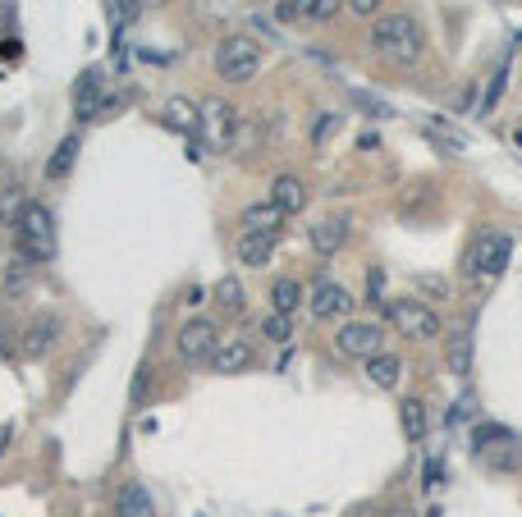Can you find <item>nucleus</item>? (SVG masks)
<instances>
[{"instance_id": "nucleus-1", "label": "nucleus", "mask_w": 522, "mask_h": 517, "mask_svg": "<svg viewBox=\"0 0 522 517\" xmlns=\"http://www.w3.org/2000/svg\"><path fill=\"white\" fill-rule=\"evenodd\" d=\"M371 46H376L385 60H394V65H417L426 51V33L413 14L399 10V14H385V19L371 23Z\"/></svg>"}, {"instance_id": "nucleus-2", "label": "nucleus", "mask_w": 522, "mask_h": 517, "mask_svg": "<svg viewBox=\"0 0 522 517\" xmlns=\"http://www.w3.org/2000/svg\"><path fill=\"white\" fill-rule=\"evenodd\" d=\"M14 252H19L28 266H42V261L55 257V216H51V206L23 202L19 225H14Z\"/></svg>"}, {"instance_id": "nucleus-3", "label": "nucleus", "mask_w": 522, "mask_h": 517, "mask_svg": "<svg viewBox=\"0 0 522 517\" xmlns=\"http://www.w3.org/2000/svg\"><path fill=\"white\" fill-rule=\"evenodd\" d=\"M234 133H239V110L229 106L225 97H207L197 106V142L211 151L234 147Z\"/></svg>"}, {"instance_id": "nucleus-4", "label": "nucleus", "mask_w": 522, "mask_h": 517, "mask_svg": "<svg viewBox=\"0 0 522 517\" xmlns=\"http://www.w3.org/2000/svg\"><path fill=\"white\" fill-rule=\"evenodd\" d=\"M257 69H261V46L252 37L234 33L216 46V74L225 83H248V78H257Z\"/></svg>"}, {"instance_id": "nucleus-5", "label": "nucleus", "mask_w": 522, "mask_h": 517, "mask_svg": "<svg viewBox=\"0 0 522 517\" xmlns=\"http://www.w3.org/2000/svg\"><path fill=\"white\" fill-rule=\"evenodd\" d=\"M509 257H513V238L504 234V229H481V234L472 238V248H468V270L472 275L495 280V275H504Z\"/></svg>"}, {"instance_id": "nucleus-6", "label": "nucleus", "mask_w": 522, "mask_h": 517, "mask_svg": "<svg viewBox=\"0 0 522 517\" xmlns=\"http://www.w3.org/2000/svg\"><path fill=\"white\" fill-rule=\"evenodd\" d=\"M385 316H390L394 330L408 334V339H440V334H445V321H440V316H435L426 302H417V298L390 302V307H385Z\"/></svg>"}, {"instance_id": "nucleus-7", "label": "nucleus", "mask_w": 522, "mask_h": 517, "mask_svg": "<svg viewBox=\"0 0 522 517\" xmlns=\"http://www.w3.org/2000/svg\"><path fill=\"white\" fill-rule=\"evenodd\" d=\"M216 344H220V330L207 321V316H193V321H184V325H179V334H174V348H179V357H184L188 367L211 362Z\"/></svg>"}, {"instance_id": "nucleus-8", "label": "nucleus", "mask_w": 522, "mask_h": 517, "mask_svg": "<svg viewBox=\"0 0 522 517\" xmlns=\"http://www.w3.org/2000/svg\"><path fill=\"white\" fill-rule=\"evenodd\" d=\"M335 348L344 357H358V362H367V357L385 353V330L376 321H344L335 334Z\"/></svg>"}, {"instance_id": "nucleus-9", "label": "nucleus", "mask_w": 522, "mask_h": 517, "mask_svg": "<svg viewBox=\"0 0 522 517\" xmlns=\"http://www.w3.org/2000/svg\"><path fill=\"white\" fill-rule=\"evenodd\" d=\"M307 307H312L316 321H339V316L353 312V293L335 280H316L312 293H307Z\"/></svg>"}, {"instance_id": "nucleus-10", "label": "nucleus", "mask_w": 522, "mask_h": 517, "mask_svg": "<svg viewBox=\"0 0 522 517\" xmlns=\"http://www.w3.org/2000/svg\"><path fill=\"white\" fill-rule=\"evenodd\" d=\"M110 106H115V97L101 92V74L97 69H87V74L78 78V87H74V115L78 119H97L101 110H110Z\"/></svg>"}, {"instance_id": "nucleus-11", "label": "nucleus", "mask_w": 522, "mask_h": 517, "mask_svg": "<svg viewBox=\"0 0 522 517\" xmlns=\"http://www.w3.org/2000/svg\"><path fill=\"white\" fill-rule=\"evenodd\" d=\"M55 339H60V316L42 312V316H33V321H28L19 348H23V357H46L55 348Z\"/></svg>"}, {"instance_id": "nucleus-12", "label": "nucleus", "mask_w": 522, "mask_h": 517, "mask_svg": "<svg viewBox=\"0 0 522 517\" xmlns=\"http://www.w3.org/2000/svg\"><path fill=\"white\" fill-rule=\"evenodd\" d=\"M266 202L280 206L284 216H298V211H307V184L298 179V174H275L271 197H266Z\"/></svg>"}, {"instance_id": "nucleus-13", "label": "nucleus", "mask_w": 522, "mask_h": 517, "mask_svg": "<svg viewBox=\"0 0 522 517\" xmlns=\"http://www.w3.org/2000/svg\"><path fill=\"white\" fill-rule=\"evenodd\" d=\"M252 367V344L248 339H220L216 353H211V371L220 376H239V371Z\"/></svg>"}, {"instance_id": "nucleus-14", "label": "nucleus", "mask_w": 522, "mask_h": 517, "mask_svg": "<svg viewBox=\"0 0 522 517\" xmlns=\"http://www.w3.org/2000/svg\"><path fill=\"white\" fill-rule=\"evenodd\" d=\"M275 243H280V234H252V229H243L239 243H234V257H239L243 266L261 270L266 261L275 257Z\"/></svg>"}, {"instance_id": "nucleus-15", "label": "nucleus", "mask_w": 522, "mask_h": 517, "mask_svg": "<svg viewBox=\"0 0 522 517\" xmlns=\"http://www.w3.org/2000/svg\"><path fill=\"white\" fill-rule=\"evenodd\" d=\"M330 14H335V0H275V19L280 23H294V19L326 23Z\"/></svg>"}, {"instance_id": "nucleus-16", "label": "nucleus", "mask_w": 522, "mask_h": 517, "mask_svg": "<svg viewBox=\"0 0 522 517\" xmlns=\"http://www.w3.org/2000/svg\"><path fill=\"white\" fill-rule=\"evenodd\" d=\"M307 238H312V248L321 252V257H335V252L344 248V238H348V216H326V220H316V225L307 229Z\"/></svg>"}, {"instance_id": "nucleus-17", "label": "nucleus", "mask_w": 522, "mask_h": 517, "mask_svg": "<svg viewBox=\"0 0 522 517\" xmlns=\"http://www.w3.org/2000/svg\"><path fill=\"white\" fill-rule=\"evenodd\" d=\"M161 119H165V129L184 133V138H197V106L188 97H170V101H165Z\"/></svg>"}, {"instance_id": "nucleus-18", "label": "nucleus", "mask_w": 522, "mask_h": 517, "mask_svg": "<svg viewBox=\"0 0 522 517\" xmlns=\"http://www.w3.org/2000/svg\"><path fill=\"white\" fill-rule=\"evenodd\" d=\"M115 517H156V504H152V495H147V485L142 481L124 485L120 499H115Z\"/></svg>"}, {"instance_id": "nucleus-19", "label": "nucleus", "mask_w": 522, "mask_h": 517, "mask_svg": "<svg viewBox=\"0 0 522 517\" xmlns=\"http://www.w3.org/2000/svg\"><path fill=\"white\" fill-rule=\"evenodd\" d=\"M78 151H83V138H78V133H65L60 147L51 151V161H46V179H69V170L78 165Z\"/></svg>"}, {"instance_id": "nucleus-20", "label": "nucleus", "mask_w": 522, "mask_h": 517, "mask_svg": "<svg viewBox=\"0 0 522 517\" xmlns=\"http://www.w3.org/2000/svg\"><path fill=\"white\" fill-rule=\"evenodd\" d=\"M284 211L280 206H271V202H252L248 211H243V229H252V234H280V225H284Z\"/></svg>"}, {"instance_id": "nucleus-21", "label": "nucleus", "mask_w": 522, "mask_h": 517, "mask_svg": "<svg viewBox=\"0 0 522 517\" xmlns=\"http://www.w3.org/2000/svg\"><path fill=\"white\" fill-rule=\"evenodd\" d=\"M362 367H367V380L376 389H394L403 380V362L394 353H376V357H367Z\"/></svg>"}, {"instance_id": "nucleus-22", "label": "nucleus", "mask_w": 522, "mask_h": 517, "mask_svg": "<svg viewBox=\"0 0 522 517\" xmlns=\"http://www.w3.org/2000/svg\"><path fill=\"white\" fill-rule=\"evenodd\" d=\"M298 307H303V284L289 280V275H284V280H275V284H271V312L294 316Z\"/></svg>"}, {"instance_id": "nucleus-23", "label": "nucleus", "mask_w": 522, "mask_h": 517, "mask_svg": "<svg viewBox=\"0 0 522 517\" xmlns=\"http://www.w3.org/2000/svg\"><path fill=\"white\" fill-rule=\"evenodd\" d=\"M445 367L454 371V376H468V367H472V334H449L445 339Z\"/></svg>"}, {"instance_id": "nucleus-24", "label": "nucleus", "mask_w": 522, "mask_h": 517, "mask_svg": "<svg viewBox=\"0 0 522 517\" xmlns=\"http://www.w3.org/2000/svg\"><path fill=\"white\" fill-rule=\"evenodd\" d=\"M399 421H403V435H408L413 444L426 440V426H431V421H426V403L422 399H403L399 403Z\"/></svg>"}, {"instance_id": "nucleus-25", "label": "nucleus", "mask_w": 522, "mask_h": 517, "mask_svg": "<svg viewBox=\"0 0 522 517\" xmlns=\"http://www.w3.org/2000/svg\"><path fill=\"white\" fill-rule=\"evenodd\" d=\"M211 293H216V302L225 307V312H243V302H248V298H243V284L234 280V275L216 280V289H211Z\"/></svg>"}, {"instance_id": "nucleus-26", "label": "nucleus", "mask_w": 522, "mask_h": 517, "mask_svg": "<svg viewBox=\"0 0 522 517\" xmlns=\"http://www.w3.org/2000/svg\"><path fill=\"white\" fill-rule=\"evenodd\" d=\"M513 435H509V426H500V421H481L477 431H472V444H477L481 453L486 449H495V444H509Z\"/></svg>"}, {"instance_id": "nucleus-27", "label": "nucleus", "mask_w": 522, "mask_h": 517, "mask_svg": "<svg viewBox=\"0 0 522 517\" xmlns=\"http://www.w3.org/2000/svg\"><path fill=\"white\" fill-rule=\"evenodd\" d=\"M261 334H266L271 344H289V339H294V325H289V316L271 312L266 321H261Z\"/></svg>"}, {"instance_id": "nucleus-28", "label": "nucleus", "mask_w": 522, "mask_h": 517, "mask_svg": "<svg viewBox=\"0 0 522 517\" xmlns=\"http://www.w3.org/2000/svg\"><path fill=\"white\" fill-rule=\"evenodd\" d=\"M23 280H28V261H10V266H5V270H0V293H10V289H19V284Z\"/></svg>"}, {"instance_id": "nucleus-29", "label": "nucleus", "mask_w": 522, "mask_h": 517, "mask_svg": "<svg viewBox=\"0 0 522 517\" xmlns=\"http://www.w3.org/2000/svg\"><path fill=\"white\" fill-rule=\"evenodd\" d=\"M19 211H23L19 188H10V193L0 197V225H5V229H14V225H19Z\"/></svg>"}, {"instance_id": "nucleus-30", "label": "nucleus", "mask_w": 522, "mask_h": 517, "mask_svg": "<svg viewBox=\"0 0 522 517\" xmlns=\"http://www.w3.org/2000/svg\"><path fill=\"white\" fill-rule=\"evenodd\" d=\"M147 385H152V367L142 362V367L133 371V385H129V403H133V408H138V403L147 399Z\"/></svg>"}, {"instance_id": "nucleus-31", "label": "nucleus", "mask_w": 522, "mask_h": 517, "mask_svg": "<svg viewBox=\"0 0 522 517\" xmlns=\"http://www.w3.org/2000/svg\"><path fill=\"white\" fill-rule=\"evenodd\" d=\"M335 129H339V115H330V110H326V115H316V124H312V142L321 147V142H326Z\"/></svg>"}, {"instance_id": "nucleus-32", "label": "nucleus", "mask_w": 522, "mask_h": 517, "mask_svg": "<svg viewBox=\"0 0 522 517\" xmlns=\"http://www.w3.org/2000/svg\"><path fill=\"white\" fill-rule=\"evenodd\" d=\"M138 14H142V0H115V19H120L124 28H129Z\"/></svg>"}, {"instance_id": "nucleus-33", "label": "nucleus", "mask_w": 522, "mask_h": 517, "mask_svg": "<svg viewBox=\"0 0 522 517\" xmlns=\"http://www.w3.org/2000/svg\"><path fill=\"white\" fill-rule=\"evenodd\" d=\"M10 188H19V179H14V165H10V156H0V197L10 193Z\"/></svg>"}, {"instance_id": "nucleus-34", "label": "nucleus", "mask_w": 522, "mask_h": 517, "mask_svg": "<svg viewBox=\"0 0 522 517\" xmlns=\"http://www.w3.org/2000/svg\"><path fill=\"white\" fill-rule=\"evenodd\" d=\"M381 5H385V0H348V10L358 14V19H371V14L381 10Z\"/></svg>"}, {"instance_id": "nucleus-35", "label": "nucleus", "mask_w": 522, "mask_h": 517, "mask_svg": "<svg viewBox=\"0 0 522 517\" xmlns=\"http://www.w3.org/2000/svg\"><path fill=\"white\" fill-rule=\"evenodd\" d=\"M504 78H509V65L495 74V83H490V92H486V110H495V101H500V92H504Z\"/></svg>"}, {"instance_id": "nucleus-36", "label": "nucleus", "mask_w": 522, "mask_h": 517, "mask_svg": "<svg viewBox=\"0 0 522 517\" xmlns=\"http://www.w3.org/2000/svg\"><path fill=\"white\" fill-rule=\"evenodd\" d=\"M490 467H509V472H513V467H518V453H513V449L490 453Z\"/></svg>"}, {"instance_id": "nucleus-37", "label": "nucleus", "mask_w": 522, "mask_h": 517, "mask_svg": "<svg viewBox=\"0 0 522 517\" xmlns=\"http://www.w3.org/2000/svg\"><path fill=\"white\" fill-rule=\"evenodd\" d=\"M422 289H431V293H440V298H445V293H449V284L440 280V275H422Z\"/></svg>"}, {"instance_id": "nucleus-38", "label": "nucleus", "mask_w": 522, "mask_h": 517, "mask_svg": "<svg viewBox=\"0 0 522 517\" xmlns=\"http://www.w3.org/2000/svg\"><path fill=\"white\" fill-rule=\"evenodd\" d=\"M10 444H14V426H10V421H0V458H5Z\"/></svg>"}, {"instance_id": "nucleus-39", "label": "nucleus", "mask_w": 522, "mask_h": 517, "mask_svg": "<svg viewBox=\"0 0 522 517\" xmlns=\"http://www.w3.org/2000/svg\"><path fill=\"white\" fill-rule=\"evenodd\" d=\"M184 302H188V307H197V302H207V289H188V298H184Z\"/></svg>"}]
</instances>
